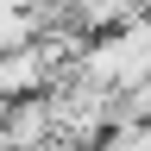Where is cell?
<instances>
[{
	"mask_svg": "<svg viewBox=\"0 0 151 151\" xmlns=\"http://www.w3.org/2000/svg\"><path fill=\"white\" fill-rule=\"evenodd\" d=\"M0 120H6V139H13V151H50V139H57L50 94H32V101L0 107Z\"/></svg>",
	"mask_w": 151,
	"mask_h": 151,
	"instance_id": "cell-1",
	"label": "cell"
},
{
	"mask_svg": "<svg viewBox=\"0 0 151 151\" xmlns=\"http://www.w3.org/2000/svg\"><path fill=\"white\" fill-rule=\"evenodd\" d=\"M38 44V13L32 6H0V57Z\"/></svg>",
	"mask_w": 151,
	"mask_h": 151,
	"instance_id": "cell-2",
	"label": "cell"
}]
</instances>
